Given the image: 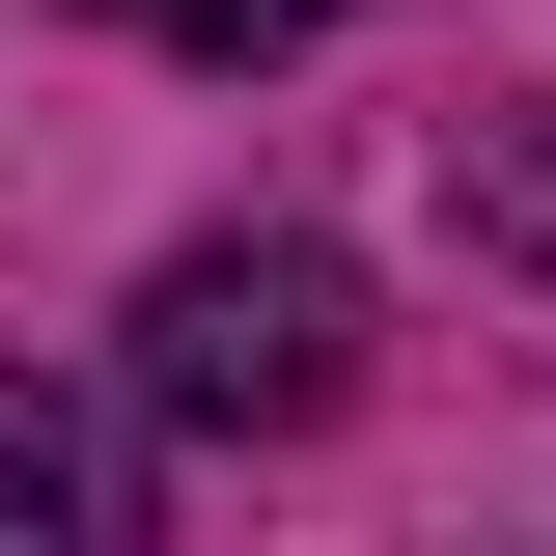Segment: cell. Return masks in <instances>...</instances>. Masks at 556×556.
<instances>
[{"instance_id": "3", "label": "cell", "mask_w": 556, "mask_h": 556, "mask_svg": "<svg viewBox=\"0 0 556 556\" xmlns=\"http://www.w3.org/2000/svg\"><path fill=\"white\" fill-rule=\"evenodd\" d=\"M139 56H306V28H334V0H112Z\"/></svg>"}, {"instance_id": "1", "label": "cell", "mask_w": 556, "mask_h": 556, "mask_svg": "<svg viewBox=\"0 0 556 556\" xmlns=\"http://www.w3.org/2000/svg\"><path fill=\"white\" fill-rule=\"evenodd\" d=\"M334 390H362V278L306 251V223H223V251L139 278V417H195V445H306Z\"/></svg>"}, {"instance_id": "2", "label": "cell", "mask_w": 556, "mask_h": 556, "mask_svg": "<svg viewBox=\"0 0 556 556\" xmlns=\"http://www.w3.org/2000/svg\"><path fill=\"white\" fill-rule=\"evenodd\" d=\"M112 529H139V417L0 362V556H112Z\"/></svg>"}]
</instances>
